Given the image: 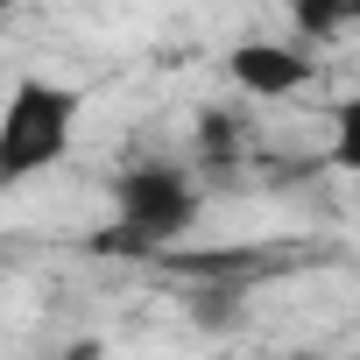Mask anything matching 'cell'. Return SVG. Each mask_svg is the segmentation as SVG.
Masks as SVG:
<instances>
[{
  "label": "cell",
  "mask_w": 360,
  "mask_h": 360,
  "mask_svg": "<svg viewBox=\"0 0 360 360\" xmlns=\"http://www.w3.org/2000/svg\"><path fill=\"white\" fill-rule=\"evenodd\" d=\"M325 162L332 169H346L353 184H360V92H339L332 106H325Z\"/></svg>",
  "instance_id": "4"
},
{
  "label": "cell",
  "mask_w": 360,
  "mask_h": 360,
  "mask_svg": "<svg viewBox=\"0 0 360 360\" xmlns=\"http://www.w3.org/2000/svg\"><path fill=\"white\" fill-rule=\"evenodd\" d=\"M78 85L64 78H15V92L0 99V198L36 184L43 169H57L71 155V134H78Z\"/></svg>",
  "instance_id": "2"
},
{
  "label": "cell",
  "mask_w": 360,
  "mask_h": 360,
  "mask_svg": "<svg viewBox=\"0 0 360 360\" xmlns=\"http://www.w3.org/2000/svg\"><path fill=\"white\" fill-rule=\"evenodd\" d=\"M50 360H106V339H71V346L50 353Z\"/></svg>",
  "instance_id": "6"
},
{
  "label": "cell",
  "mask_w": 360,
  "mask_h": 360,
  "mask_svg": "<svg viewBox=\"0 0 360 360\" xmlns=\"http://www.w3.org/2000/svg\"><path fill=\"white\" fill-rule=\"evenodd\" d=\"M353 29H360V0H353Z\"/></svg>",
  "instance_id": "7"
},
{
  "label": "cell",
  "mask_w": 360,
  "mask_h": 360,
  "mask_svg": "<svg viewBox=\"0 0 360 360\" xmlns=\"http://www.w3.org/2000/svg\"><path fill=\"white\" fill-rule=\"evenodd\" d=\"M226 78L248 99H290V92L311 85V50L304 43H283V36H240L226 50Z\"/></svg>",
  "instance_id": "3"
},
{
  "label": "cell",
  "mask_w": 360,
  "mask_h": 360,
  "mask_svg": "<svg viewBox=\"0 0 360 360\" xmlns=\"http://www.w3.org/2000/svg\"><path fill=\"white\" fill-rule=\"evenodd\" d=\"M106 198H113V226L99 233V248H113V255H169L205 219V184L184 162H169V155L120 162Z\"/></svg>",
  "instance_id": "1"
},
{
  "label": "cell",
  "mask_w": 360,
  "mask_h": 360,
  "mask_svg": "<svg viewBox=\"0 0 360 360\" xmlns=\"http://www.w3.org/2000/svg\"><path fill=\"white\" fill-rule=\"evenodd\" d=\"M290 29L304 43H332L353 29V0H290Z\"/></svg>",
  "instance_id": "5"
}]
</instances>
